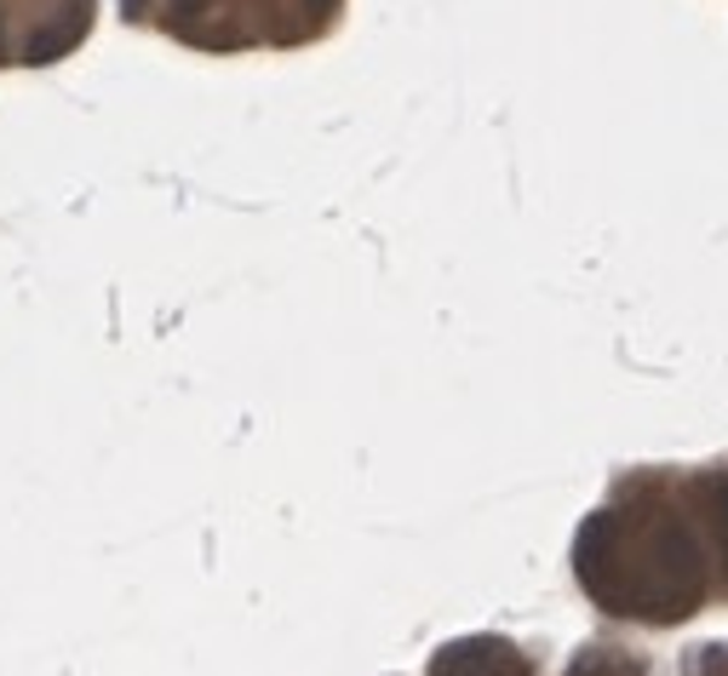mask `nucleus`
<instances>
[{"label": "nucleus", "mask_w": 728, "mask_h": 676, "mask_svg": "<svg viewBox=\"0 0 728 676\" xmlns=\"http://www.w3.org/2000/svg\"><path fill=\"white\" fill-rule=\"evenodd\" d=\"M573 562H580V585L608 614L671 625L694 614L706 596V562H699V545L676 516L625 522L619 511H596L580 534Z\"/></svg>", "instance_id": "obj_1"}, {"label": "nucleus", "mask_w": 728, "mask_h": 676, "mask_svg": "<svg viewBox=\"0 0 728 676\" xmlns=\"http://www.w3.org/2000/svg\"><path fill=\"white\" fill-rule=\"evenodd\" d=\"M694 493L706 499V516H712V534L723 545V557H728V470H712V476H699Z\"/></svg>", "instance_id": "obj_2"}, {"label": "nucleus", "mask_w": 728, "mask_h": 676, "mask_svg": "<svg viewBox=\"0 0 728 676\" xmlns=\"http://www.w3.org/2000/svg\"><path fill=\"white\" fill-rule=\"evenodd\" d=\"M568 676H642V665L632 660H619V654H602V648H585L580 660H573Z\"/></svg>", "instance_id": "obj_3"}]
</instances>
